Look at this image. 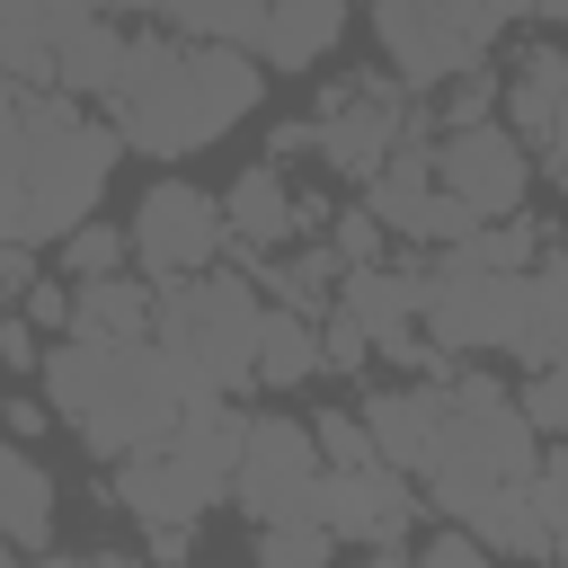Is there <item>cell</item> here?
Here are the masks:
<instances>
[{
  "label": "cell",
  "mask_w": 568,
  "mask_h": 568,
  "mask_svg": "<svg viewBox=\"0 0 568 568\" xmlns=\"http://www.w3.org/2000/svg\"><path fill=\"white\" fill-rule=\"evenodd\" d=\"M36 373H44V399H53V417H71L89 462H124V453L160 444L195 399L222 390L213 373H195L160 337H80V328H62Z\"/></svg>",
  "instance_id": "2"
},
{
  "label": "cell",
  "mask_w": 568,
  "mask_h": 568,
  "mask_svg": "<svg viewBox=\"0 0 568 568\" xmlns=\"http://www.w3.org/2000/svg\"><path fill=\"white\" fill-rule=\"evenodd\" d=\"M337 550V532L320 524V515H275V524H257V559L266 568H311V559H328Z\"/></svg>",
  "instance_id": "28"
},
{
  "label": "cell",
  "mask_w": 568,
  "mask_h": 568,
  "mask_svg": "<svg viewBox=\"0 0 568 568\" xmlns=\"http://www.w3.org/2000/svg\"><path fill=\"white\" fill-rule=\"evenodd\" d=\"M417 506H426V497H408V470H390V462L320 470V497H311V515H320L337 541H355V550H382V559H399V550H408V524H417Z\"/></svg>",
  "instance_id": "13"
},
{
  "label": "cell",
  "mask_w": 568,
  "mask_h": 568,
  "mask_svg": "<svg viewBox=\"0 0 568 568\" xmlns=\"http://www.w3.org/2000/svg\"><path fill=\"white\" fill-rule=\"evenodd\" d=\"M346 18H355V0H266V18H257V62L266 71H311V62H328L337 53V36H346Z\"/></svg>",
  "instance_id": "18"
},
{
  "label": "cell",
  "mask_w": 568,
  "mask_h": 568,
  "mask_svg": "<svg viewBox=\"0 0 568 568\" xmlns=\"http://www.w3.org/2000/svg\"><path fill=\"white\" fill-rule=\"evenodd\" d=\"M497 115V71L479 62V71H462V80H444V106H435V133H453V124H488Z\"/></svg>",
  "instance_id": "31"
},
{
  "label": "cell",
  "mask_w": 568,
  "mask_h": 568,
  "mask_svg": "<svg viewBox=\"0 0 568 568\" xmlns=\"http://www.w3.org/2000/svg\"><path fill=\"white\" fill-rule=\"evenodd\" d=\"M18 311H27V320H36L44 337H62V328H71V293H62V284H44V275H27V293H18Z\"/></svg>",
  "instance_id": "38"
},
{
  "label": "cell",
  "mask_w": 568,
  "mask_h": 568,
  "mask_svg": "<svg viewBox=\"0 0 568 568\" xmlns=\"http://www.w3.org/2000/svg\"><path fill=\"white\" fill-rule=\"evenodd\" d=\"M9 550H18V541H9V532H0V568H9Z\"/></svg>",
  "instance_id": "43"
},
{
  "label": "cell",
  "mask_w": 568,
  "mask_h": 568,
  "mask_svg": "<svg viewBox=\"0 0 568 568\" xmlns=\"http://www.w3.org/2000/svg\"><path fill=\"white\" fill-rule=\"evenodd\" d=\"M222 240H231L240 266H257V257H275L284 240H302V195H293L284 160H257V169H240V178L222 186Z\"/></svg>",
  "instance_id": "15"
},
{
  "label": "cell",
  "mask_w": 568,
  "mask_h": 568,
  "mask_svg": "<svg viewBox=\"0 0 568 568\" xmlns=\"http://www.w3.org/2000/svg\"><path fill=\"white\" fill-rule=\"evenodd\" d=\"M124 27H115V9H98L71 44H62V71H53V89H71V98H106L115 89V71H124Z\"/></svg>",
  "instance_id": "26"
},
{
  "label": "cell",
  "mask_w": 568,
  "mask_h": 568,
  "mask_svg": "<svg viewBox=\"0 0 568 568\" xmlns=\"http://www.w3.org/2000/svg\"><path fill=\"white\" fill-rule=\"evenodd\" d=\"M142 550L151 559H186L195 550V524H142Z\"/></svg>",
  "instance_id": "40"
},
{
  "label": "cell",
  "mask_w": 568,
  "mask_h": 568,
  "mask_svg": "<svg viewBox=\"0 0 568 568\" xmlns=\"http://www.w3.org/2000/svg\"><path fill=\"white\" fill-rule=\"evenodd\" d=\"M541 169L568 186V98H559V115H550V133H541Z\"/></svg>",
  "instance_id": "42"
},
{
  "label": "cell",
  "mask_w": 568,
  "mask_h": 568,
  "mask_svg": "<svg viewBox=\"0 0 568 568\" xmlns=\"http://www.w3.org/2000/svg\"><path fill=\"white\" fill-rule=\"evenodd\" d=\"M257 275H231V266H195V275H160L151 284V337L169 355H186L195 373H213L222 390H248L257 382Z\"/></svg>",
  "instance_id": "6"
},
{
  "label": "cell",
  "mask_w": 568,
  "mask_h": 568,
  "mask_svg": "<svg viewBox=\"0 0 568 568\" xmlns=\"http://www.w3.org/2000/svg\"><path fill=\"white\" fill-rule=\"evenodd\" d=\"M532 470H541V426L524 417V390L453 364V417H444V453L426 470V515H470L497 479H532Z\"/></svg>",
  "instance_id": "5"
},
{
  "label": "cell",
  "mask_w": 568,
  "mask_h": 568,
  "mask_svg": "<svg viewBox=\"0 0 568 568\" xmlns=\"http://www.w3.org/2000/svg\"><path fill=\"white\" fill-rule=\"evenodd\" d=\"M320 435L311 417H248V444H240V479H231V506H248L257 524L275 515H311L320 497Z\"/></svg>",
  "instance_id": "12"
},
{
  "label": "cell",
  "mask_w": 568,
  "mask_h": 568,
  "mask_svg": "<svg viewBox=\"0 0 568 568\" xmlns=\"http://www.w3.org/2000/svg\"><path fill=\"white\" fill-rule=\"evenodd\" d=\"M506 36V9L497 0H373V44L382 62L426 98L462 71H479Z\"/></svg>",
  "instance_id": "7"
},
{
  "label": "cell",
  "mask_w": 568,
  "mask_h": 568,
  "mask_svg": "<svg viewBox=\"0 0 568 568\" xmlns=\"http://www.w3.org/2000/svg\"><path fill=\"white\" fill-rule=\"evenodd\" d=\"M444 417H453V373H417V382H390V390L364 399V426H373L382 462L408 470V479L435 470V453H444Z\"/></svg>",
  "instance_id": "14"
},
{
  "label": "cell",
  "mask_w": 568,
  "mask_h": 568,
  "mask_svg": "<svg viewBox=\"0 0 568 568\" xmlns=\"http://www.w3.org/2000/svg\"><path fill=\"white\" fill-rule=\"evenodd\" d=\"M462 524H479V541L488 550H515V559H550V515H541V497H532V479H497Z\"/></svg>",
  "instance_id": "22"
},
{
  "label": "cell",
  "mask_w": 568,
  "mask_h": 568,
  "mask_svg": "<svg viewBox=\"0 0 568 568\" xmlns=\"http://www.w3.org/2000/svg\"><path fill=\"white\" fill-rule=\"evenodd\" d=\"M27 106V98H18ZM0 240H27V124L0 115ZM36 248V240H27Z\"/></svg>",
  "instance_id": "29"
},
{
  "label": "cell",
  "mask_w": 568,
  "mask_h": 568,
  "mask_svg": "<svg viewBox=\"0 0 568 568\" xmlns=\"http://www.w3.org/2000/svg\"><path fill=\"white\" fill-rule=\"evenodd\" d=\"M0 364H9V373H36V364H44V328H36L18 302L0 311Z\"/></svg>",
  "instance_id": "37"
},
{
  "label": "cell",
  "mask_w": 568,
  "mask_h": 568,
  "mask_svg": "<svg viewBox=\"0 0 568 568\" xmlns=\"http://www.w3.org/2000/svg\"><path fill=\"white\" fill-rule=\"evenodd\" d=\"M320 160L346 178V186H364L408 133H435V106L399 80V71H355V80H328V98H320Z\"/></svg>",
  "instance_id": "8"
},
{
  "label": "cell",
  "mask_w": 568,
  "mask_h": 568,
  "mask_svg": "<svg viewBox=\"0 0 568 568\" xmlns=\"http://www.w3.org/2000/svg\"><path fill=\"white\" fill-rule=\"evenodd\" d=\"M71 328L80 337H151V284L124 275V266L71 284Z\"/></svg>",
  "instance_id": "25"
},
{
  "label": "cell",
  "mask_w": 568,
  "mask_h": 568,
  "mask_svg": "<svg viewBox=\"0 0 568 568\" xmlns=\"http://www.w3.org/2000/svg\"><path fill=\"white\" fill-rule=\"evenodd\" d=\"M240 444H248V417L231 408V390H213V399H195L160 444L106 462V497H115L133 524H195V515H213V506L231 497Z\"/></svg>",
  "instance_id": "3"
},
{
  "label": "cell",
  "mask_w": 568,
  "mask_h": 568,
  "mask_svg": "<svg viewBox=\"0 0 568 568\" xmlns=\"http://www.w3.org/2000/svg\"><path fill=\"white\" fill-rule=\"evenodd\" d=\"M320 373V320L293 302H266L257 320V390H302Z\"/></svg>",
  "instance_id": "21"
},
{
  "label": "cell",
  "mask_w": 568,
  "mask_h": 568,
  "mask_svg": "<svg viewBox=\"0 0 568 568\" xmlns=\"http://www.w3.org/2000/svg\"><path fill=\"white\" fill-rule=\"evenodd\" d=\"M44 408H53V399H9V408H0V426H9L18 444H36V435H44Z\"/></svg>",
  "instance_id": "41"
},
{
  "label": "cell",
  "mask_w": 568,
  "mask_h": 568,
  "mask_svg": "<svg viewBox=\"0 0 568 568\" xmlns=\"http://www.w3.org/2000/svg\"><path fill=\"white\" fill-rule=\"evenodd\" d=\"M53 257H62V275L71 284H89V275H115V266H133V231L124 222H71L62 240H53Z\"/></svg>",
  "instance_id": "27"
},
{
  "label": "cell",
  "mask_w": 568,
  "mask_h": 568,
  "mask_svg": "<svg viewBox=\"0 0 568 568\" xmlns=\"http://www.w3.org/2000/svg\"><path fill=\"white\" fill-rule=\"evenodd\" d=\"M266 98V62L248 44H213V36H178V27H142L124 44L115 89L98 98L124 133V151L142 160H195L213 151L240 115H257Z\"/></svg>",
  "instance_id": "1"
},
{
  "label": "cell",
  "mask_w": 568,
  "mask_h": 568,
  "mask_svg": "<svg viewBox=\"0 0 568 568\" xmlns=\"http://www.w3.org/2000/svg\"><path fill=\"white\" fill-rule=\"evenodd\" d=\"M133 266L160 284V275H195V266H213L231 240H222V195H204V186H186V178H160V186H142V204H133Z\"/></svg>",
  "instance_id": "10"
},
{
  "label": "cell",
  "mask_w": 568,
  "mask_h": 568,
  "mask_svg": "<svg viewBox=\"0 0 568 568\" xmlns=\"http://www.w3.org/2000/svg\"><path fill=\"white\" fill-rule=\"evenodd\" d=\"M311 435H320V462H328V470H355V462H382V444H373V426H364V408H320V417H311Z\"/></svg>",
  "instance_id": "30"
},
{
  "label": "cell",
  "mask_w": 568,
  "mask_h": 568,
  "mask_svg": "<svg viewBox=\"0 0 568 568\" xmlns=\"http://www.w3.org/2000/svg\"><path fill=\"white\" fill-rule=\"evenodd\" d=\"M248 275H257L275 302H293V311L320 320V311H337V275H346V257H337V248H302V240H284V248L257 257Z\"/></svg>",
  "instance_id": "24"
},
{
  "label": "cell",
  "mask_w": 568,
  "mask_h": 568,
  "mask_svg": "<svg viewBox=\"0 0 568 568\" xmlns=\"http://www.w3.org/2000/svg\"><path fill=\"white\" fill-rule=\"evenodd\" d=\"M532 311V266L524 275H444L435 266V302H426V337L444 355H515Z\"/></svg>",
  "instance_id": "11"
},
{
  "label": "cell",
  "mask_w": 568,
  "mask_h": 568,
  "mask_svg": "<svg viewBox=\"0 0 568 568\" xmlns=\"http://www.w3.org/2000/svg\"><path fill=\"white\" fill-rule=\"evenodd\" d=\"M27 275H36V248H27V240H0V311L27 293Z\"/></svg>",
  "instance_id": "39"
},
{
  "label": "cell",
  "mask_w": 568,
  "mask_h": 568,
  "mask_svg": "<svg viewBox=\"0 0 568 568\" xmlns=\"http://www.w3.org/2000/svg\"><path fill=\"white\" fill-rule=\"evenodd\" d=\"M106 0H0V71L18 89H53L62 71V44L98 18Z\"/></svg>",
  "instance_id": "16"
},
{
  "label": "cell",
  "mask_w": 568,
  "mask_h": 568,
  "mask_svg": "<svg viewBox=\"0 0 568 568\" xmlns=\"http://www.w3.org/2000/svg\"><path fill=\"white\" fill-rule=\"evenodd\" d=\"M559 98H568V44H532V53L506 71L497 115H506L524 142H541V133H550V115H559Z\"/></svg>",
  "instance_id": "23"
},
{
  "label": "cell",
  "mask_w": 568,
  "mask_h": 568,
  "mask_svg": "<svg viewBox=\"0 0 568 568\" xmlns=\"http://www.w3.org/2000/svg\"><path fill=\"white\" fill-rule=\"evenodd\" d=\"M435 186H453L479 222L524 213V195H532V142H524L506 115L453 124V133H435Z\"/></svg>",
  "instance_id": "9"
},
{
  "label": "cell",
  "mask_w": 568,
  "mask_h": 568,
  "mask_svg": "<svg viewBox=\"0 0 568 568\" xmlns=\"http://www.w3.org/2000/svg\"><path fill=\"white\" fill-rule=\"evenodd\" d=\"M532 497H541V515H550V559H568V435L541 453V470H532Z\"/></svg>",
  "instance_id": "34"
},
{
  "label": "cell",
  "mask_w": 568,
  "mask_h": 568,
  "mask_svg": "<svg viewBox=\"0 0 568 568\" xmlns=\"http://www.w3.org/2000/svg\"><path fill=\"white\" fill-rule=\"evenodd\" d=\"M0 532L18 541V550H44L53 541V470L0 426Z\"/></svg>",
  "instance_id": "19"
},
{
  "label": "cell",
  "mask_w": 568,
  "mask_h": 568,
  "mask_svg": "<svg viewBox=\"0 0 568 568\" xmlns=\"http://www.w3.org/2000/svg\"><path fill=\"white\" fill-rule=\"evenodd\" d=\"M18 124H27V240L53 248L71 222L98 213V195L124 160V133H115V115H80L71 89H27Z\"/></svg>",
  "instance_id": "4"
},
{
  "label": "cell",
  "mask_w": 568,
  "mask_h": 568,
  "mask_svg": "<svg viewBox=\"0 0 568 568\" xmlns=\"http://www.w3.org/2000/svg\"><path fill=\"white\" fill-rule=\"evenodd\" d=\"M524 417H532L541 435H568V355H559V364H532V382H524Z\"/></svg>",
  "instance_id": "35"
},
{
  "label": "cell",
  "mask_w": 568,
  "mask_h": 568,
  "mask_svg": "<svg viewBox=\"0 0 568 568\" xmlns=\"http://www.w3.org/2000/svg\"><path fill=\"white\" fill-rule=\"evenodd\" d=\"M382 240H390V231H382V213H373V204H355V213H337V222H328V248H337L346 266H373V257H382Z\"/></svg>",
  "instance_id": "36"
},
{
  "label": "cell",
  "mask_w": 568,
  "mask_h": 568,
  "mask_svg": "<svg viewBox=\"0 0 568 568\" xmlns=\"http://www.w3.org/2000/svg\"><path fill=\"white\" fill-rule=\"evenodd\" d=\"M426 302H435V266H382L373 257V266H346L337 275V311H355L373 328V346L399 337V328H417Z\"/></svg>",
  "instance_id": "17"
},
{
  "label": "cell",
  "mask_w": 568,
  "mask_h": 568,
  "mask_svg": "<svg viewBox=\"0 0 568 568\" xmlns=\"http://www.w3.org/2000/svg\"><path fill=\"white\" fill-rule=\"evenodd\" d=\"M373 364V328L355 311H328L320 320V373H364Z\"/></svg>",
  "instance_id": "33"
},
{
  "label": "cell",
  "mask_w": 568,
  "mask_h": 568,
  "mask_svg": "<svg viewBox=\"0 0 568 568\" xmlns=\"http://www.w3.org/2000/svg\"><path fill=\"white\" fill-rule=\"evenodd\" d=\"M417 559H426V568H479V559H497V550L479 541V524L444 515V524H426V532H417Z\"/></svg>",
  "instance_id": "32"
},
{
  "label": "cell",
  "mask_w": 568,
  "mask_h": 568,
  "mask_svg": "<svg viewBox=\"0 0 568 568\" xmlns=\"http://www.w3.org/2000/svg\"><path fill=\"white\" fill-rule=\"evenodd\" d=\"M532 257H541V231H532L524 213L470 222L462 240H444V248H435V266H444V275H524Z\"/></svg>",
  "instance_id": "20"
}]
</instances>
